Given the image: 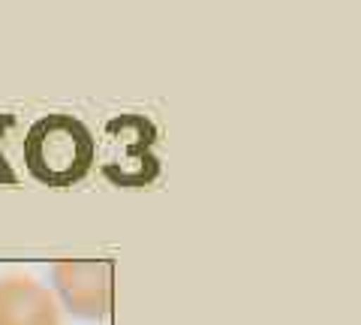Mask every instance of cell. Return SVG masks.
I'll list each match as a JSON object with an SVG mask.
<instances>
[{"mask_svg":"<svg viewBox=\"0 0 361 325\" xmlns=\"http://www.w3.org/2000/svg\"><path fill=\"white\" fill-rule=\"evenodd\" d=\"M111 259L51 262V295L78 319H103L111 310Z\"/></svg>","mask_w":361,"mask_h":325,"instance_id":"3957f363","label":"cell"},{"mask_svg":"<svg viewBox=\"0 0 361 325\" xmlns=\"http://www.w3.org/2000/svg\"><path fill=\"white\" fill-rule=\"evenodd\" d=\"M0 325H61L51 289L30 274L0 277Z\"/></svg>","mask_w":361,"mask_h":325,"instance_id":"277c9868","label":"cell"},{"mask_svg":"<svg viewBox=\"0 0 361 325\" xmlns=\"http://www.w3.org/2000/svg\"><path fill=\"white\" fill-rule=\"evenodd\" d=\"M21 163L45 187H73L97 163V136L82 118L51 111L37 118L21 136Z\"/></svg>","mask_w":361,"mask_h":325,"instance_id":"6da1fadb","label":"cell"},{"mask_svg":"<svg viewBox=\"0 0 361 325\" xmlns=\"http://www.w3.org/2000/svg\"><path fill=\"white\" fill-rule=\"evenodd\" d=\"M157 127L145 115H118L103 127L97 145V163L106 181L118 187H148L160 175L157 157Z\"/></svg>","mask_w":361,"mask_h":325,"instance_id":"7a4b0ae2","label":"cell"}]
</instances>
